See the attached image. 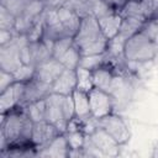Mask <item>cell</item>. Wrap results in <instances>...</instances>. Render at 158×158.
Masks as SVG:
<instances>
[{"mask_svg":"<svg viewBox=\"0 0 158 158\" xmlns=\"http://www.w3.org/2000/svg\"><path fill=\"white\" fill-rule=\"evenodd\" d=\"M84 151L86 157H117L120 154V144L100 126L91 133L86 135Z\"/></svg>","mask_w":158,"mask_h":158,"instance_id":"cell-4","label":"cell"},{"mask_svg":"<svg viewBox=\"0 0 158 158\" xmlns=\"http://www.w3.org/2000/svg\"><path fill=\"white\" fill-rule=\"evenodd\" d=\"M118 12L122 17H132L147 22L153 16V6L149 0H127Z\"/></svg>","mask_w":158,"mask_h":158,"instance_id":"cell-11","label":"cell"},{"mask_svg":"<svg viewBox=\"0 0 158 158\" xmlns=\"http://www.w3.org/2000/svg\"><path fill=\"white\" fill-rule=\"evenodd\" d=\"M58 17L60 23L63 25V28L65 31V35L69 37H74L80 27L81 19L74 14L72 10L67 7H60L58 9Z\"/></svg>","mask_w":158,"mask_h":158,"instance_id":"cell-18","label":"cell"},{"mask_svg":"<svg viewBox=\"0 0 158 158\" xmlns=\"http://www.w3.org/2000/svg\"><path fill=\"white\" fill-rule=\"evenodd\" d=\"M33 121L25 112L23 107H16L1 115L0 125V152L9 148L33 147L31 143Z\"/></svg>","mask_w":158,"mask_h":158,"instance_id":"cell-1","label":"cell"},{"mask_svg":"<svg viewBox=\"0 0 158 158\" xmlns=\"http://www.w3.org/2000/svg\"><path fill=\"white\" fill-rule=\"evenodd\" d=\"M20 57L22 64H31V51H30V43L25 44L20 51ZM32 65V64H31Z\"/></svg>","mask_w":158,"mask_h":158,"instance_id":"cell-38","label":"cell"},{"mask_svg":"<svg viewBox=\"0 0 158 158\" xmlns=\"http://www.w3.org/2000/svg\"><path fill=\"white\" fill-rule=\"evenodd\" d=\"M152 156H153V157H158V146H156V147L153 148V153H152Z\"/></svg>","mask_w":158,"mask_h":158,"instance_id":"cell-42","label":"cell"},{"mask_svg":"<svg viewBox=\"0 0 158 158\" xmlns=\"http://www.w3.org/2000/svg\"><path fill=\"white\" fill-rule=\"evenodd\" d=\"M73 101H74V109H75V117L78 118H88L91 116L90 111V102H89V93L75 89L72 93Z\"/></svg>","mask_w":158,"mask_h":158,"instance_id":"cell-19","label":"cell"},{"mask_svg":"<svg viewBox=\"0 0 158 158\" xmlns=\"http://www.w3.org/2000/svg\"><path fill=\"white\" fill-rule=\"evenodd\" d=\"M99 126L104 128L120 146L126 144L131 138V131L126 121L117 114L111 112L110 115L98 120Z\"/></svg>","mask_w":158,"mask_h":158,"instance_id":"cell-6","label":"cell"},{"mask_svg":"<svg viewBox=\"0 0 158 158\" xmlns=\"http://www.w3.org/2000/svg\"><path fill=\"white\" fill-rule=\"evenodd\" d=\"M98 22H99V26H100L102 33L105 35V37L107 40H112L120 32L121 23H122V16L120 15V12L112 11L105 16L99 17Z\"/></svg>","mask_w":158,"mask_h":158,"instance_id":"cell-17","label":"cell"},{"mask_svg":"<svg viewBox=\"0 0 158 158\" xmlns=\"http://www.w3.org/2000/svg\"><path fill=\"white\" fill-rule=\"evenodd\" d=\"M69 144V149H80L84 147L86 135L83 131H67L64 132Z\"/></svg>","mask_w":158,"mask_h":158,"instance_id":"cell-29","label":"cell"},{"mask_svg":"<svg viewBox=\"0 0 158 158\" xmlns=\"http://www.w3.org/2000/svg\"><path fill=\"white\" fill-rule=\"evenodd\" d=\"M62 109H63V114H64V117L67 121H70L72 118L75 117V109H74V101H73L72 94L63 96Z\"/></svg>","mask_w":158,"mask_h":158,"instance_id":"cell-35","label":"cell"},{"mask_svg":"<svg viewBox=\"0 0 158 158\" xmlns=\"http://www.w3.org/2000/svg\"><path fill=\"white\" fill-rule=\"evenodd\" d=\"M74 44V37H62L57 41H54L52 47V57L56 59H59Z\"/></svg>","mask_w":158,"mask_h":158,"instance_id":"cell-27","label":"cell"},{"mask_svg":"<svg viewBox=\"0 0 158 158\" xmlns=\"http://www.w3.org/2000/svg\"><path fill=\"white\" fill-rule=\"evenodd\" d=\"M152 19H158V9H156V10L153 11V16H152Z\"/></svg>","mask_w":158,"mask_h":158,"instance_id":"cell-43","label":"cell"},{"mask_svg":"<svg viewBox=\"0 0 158 158\" xmlns=\"http://www.w3.org/2000/svg\"><path fill=\"white\" fill-rule=\"evenodd\" d=\"M64 69H65L64 65L58 59L52 57V58L47 59L46 62H42L38 65H36L35 78L52 85Z\"/></svg>","mask_w":158,"mask_h":158,"instance_id":"cell-14","label":"cell"},{"mask_svg":"<svg viewBox=\"0 0 158 158\" xmlns=\"http://www.w3.org/2000/svg\"><path fill=\"white\" fill-rule=\"evenodd\" d=\"M89 102H90L91 116L98 120L114 112V106H115L114 96L105 90L93 88L89 91Z\"/></svg>","mask_w":158,"mask_h":158,"instance_id":"cell-7","label":"cell"},{"mask_svg":"<svg viewBox=\"0 0 158 158\" xmlns=\"http://www.w3.org/2000/svg\"><path fill=\"white\" fill-rule=\"evenodd\" d=\"M25 112L33 122H40L46 120V99L31 102L23 107Z\"/></svg>","mask_w":158,"mask_h":158,"instance_id":"cell-23","label":"cell"},{"mask_svg":"<svg viewBox=\"0 0 158 158\" xmlns=\"http://www.w3.org/2000/svg\"><path fill=\"white\" fill-rule=\"evenodd\" d=\"M64 7L72 10L80 19L86 17V16H93L91 11H90V7H89L88 0H68Z\"/></svg>","mask_w":158,"mask_h":158,"instance_id":"cell-26","label":"cell"},{"mask_svg":"<svg viewBox=\"0 0 158 158\" xmlns=\"http://www.w3.org/2000/svg\"><path fill=\"white\" fill-rule=\"evenodd\" d=\"M44 11H46V4L42 0H30L26 2L25 10L20 16H23L25 19L32 22H36L43 15Z\"/></svg>","mask_w":158,"mask_h":158,"instance_id":"cell-20","label":"cell"},{"mask_svg":"<svg viewBox=\"0 0 158 158\" xmlns=\"http://www.w3.org/2000/svg\"><path fill=\"white\" fill-rule=\"evenodd\" d=\"M146 22H142L137 19H132V17H122V23H121V28H120V32L118 35L127 40L130 38L131 36L136 35L137 32L142 31L143 28V25Z\"/></svg>","mask_w":158,"mask_h":158,"instance_id":"cell-21","label":"cell"},{"mask_svg":"<svg viewBox=\"0 0 158 158\" xmlns=\"http://www.w3.org/2000/svg\"><path fill=\"white\" fill-rule=\"evenodd\" d=\"M62 37H67L65 31L63 28V25L59 21L58 17V10L53 9H46L44 14V33L42 40L47 41H57ZM69 37V36H68Z\"/></svg>","mask_w":158,"mask_h":158,"instance_id":"cell-13","label":"cell"},{"mask_svg":"<svg viewBox=\"0 0 158 158\" xmlns=\"http://www.w3.org/2000/svg\"><path fill=\"white\" fill-rule=\"evenodd\" d=\"M42 1H43V2H44V4H46V2H47V1H48V0H42Z\"/></svg>","mask_w":158,"mask_h":158,"instance_id":"cell-44","label":"cell"},{"mask_svg":"<svg viewBox=\"0 0 158 158\" xmlns=\"http://www.w3.org/2000/svg\"><path fill=\"white\" fill-rule=\"evenodd\" d=\"M0 5L4 6L6 10H9L14 16L19 17L20 15H22L25 6H26V1L23 0H0Z\"/></svg>","mask_w":158,"mask_h":158,"instance_id":"cell-32","label":"cell"},{"mask_svg":"<svg viewBox=\"0 0 158 158\" xmlns=\"http://www.w3.org/2000/svg\"><path fill=\"white\" fill-rule=\"evenodd\" d=\"M158 53L157 44L143 32L139 31L136 35L126 40L123 44V58L131 63H146L156 58Z\"/></svg>","mask_w":158,"mask_h":158,"instance_id":"cell-3","label":"cell"},{"mask_svg":"<svg viewBox=\"0 0 158 158\" xmlns=\"http://www.w3.org/2000/svg\"><path fill=\"white\" fill-rule=\"evenodd\" d=\"M26 89V81H15L0 93V112L5 115L21 105Z\"/></svg>","mask_w":158,"mask_h":158,"instance_id":"cell-10","label":"cell"},{"mask_svg":"<svg viewBox=\"0 0 158 158\" xmlns=\"http://www.w3.org/2000/svg\"><path fill=\"white\" fill-rule=\"evenodd\" d=\"M63 96L64 95L51 93L46 98V121L54 125L62 133L67 131V125H68V121L65 120L62 109Z\"/></svg>","mask_w":158,"mask_h":158,"instance_id":"cell-8","label":"cell"},{"mask_svg":"<svg viewBox=\"0 0 158 158\" xmlns=\"http://www.w3.org/2000/svg\"><path fill=\"white\" fill-rule=\"evenodd\" d=\"M109 40L102 33L98 19L95 16H86L81 19L80 27L74 36V44L81 56L102 54L107 49Z\"/></svg>","mask_w":158,"mask_h":158,"instance_id":"cell-2","label":"cell"},{"mask_svg":"<svg viewBox=\"0 0 158 158\" xmlns=\"http://www.w3.org/2000/svg\"><path fill=\"white\" fill-rule=\"evenodd\" d=\"M44 14L46 11L43 12V15L33 23V26L31 27V30L27 32V40L28 42H38L43 38V33H44Z\"/></svg>","mask_w":158,"mask_h":158,"instance_id":"cell-28","label":"cell"},{"mask_svg":"<svg viewBox=\"0 0 158 158\" xmlns=\"http://www.w3.org/2000/svg\"><path fill=\"white\" fill-rule=\"evenodd\" d=\"M88 2H89V7H90V11H91V15L95 16L96 19L115 11L104 0H88Z\"/></svg>","mask_w":158,"mask_h":158,"instance_id":"cell-30","label":"cell"},{"mask_svg":"<svg viewBox=\"0 0 158 158\" xmlns=\"http://www.w3.org/2000/svg\"><path fill=\"white\" fill-rule=\"evenodd\" d=\"M68 0H48L46 2V9H53V10H58L60 7H64Z\"/></svg>","mask_w":158,"mask_h":158,"instance_id":"cell-39","label":"cell"},{"mask_svg":"<svg viewBox=\"0 0 158 158\" xmlns=\"http://www.w3.org/2000/svg\"><path fill=\"white\" fill-rule=\"evenodd\" d=\"M17 35V32L15 30L9 31V30H0V46L9 43L15 36Z\"/></svg>","mask_w":158,"mask_h":158,"instance_id":"cell-37","label":"cell"},{"mask_svg":"<svg viewBox=\"0 0 158 158\" xmlns=\"http://www.w3.org/2000/svg\"><path fill=\"white\" fill-rule=\"evenodd\" d=\"M62 132L51 122L43 120L40 122H33L32 128V136H31V143L33 148L36 149V153L43 149L52 139H54L58 135Z\"/></svg>","mask_w":158,"mask_h":158,"instance_id":"cell-9","label":"cell"},{"mask_svg":"<svg viewBox=\"0 0 158 158\" xmlns=\"http://www.w3.org/2000/svg\"><path fill=\"white\" fill-rule=\"evenodd\" d=\"M36 67L31 64H22L15 73V80L16 81H28L35 77Z\"/></svg>","mask_w":158,"mask_h":158,"instance_id":"cell-33","label":"cell"},{"mask_svg":"<svg viewBox=\"0 0 158 158\" xmlns=\"http://www.w3.org/2000/svg\"><path fill=\"white\" fill-rule=\"evenodd\" d=\"M16 16H14L9 10L0 5V30H15Z\"/></svg>","mask_w":158,"mask_h":158,"instance_id":"cell-31","label":"cell"},{"mask_svg":"<svg viewBox=\"0 0 158 158\" xmlns=\"http://www.w3.org/2000/svg\"><path fill=\"white\" fill-rule=\"evenodd\" d=\"M80 59H81V54L79 52V49L77 48L75 44H73L58 60L64 65L65 69H77L80 64Z\"/></svg>","mask_w":158,"mask_h":158,"instance_id":"cell-24","label":"cell"},{"mask_svg":"<svg viewBox=\"0 0 158 158\" xmlns=\"http://www.w3.org/2000/svg\"><path fill=\"white\" fill-rule=\"evenodd\" d=\"M149 1H151L152 6H153V11H154L156 9H158V0H149Z\"/></svg>","mask_w":158,"mask_h":158,"instance_id":"cell-41","label":"cell"},{"mask_svg":"<svg viewBox=\"0 0 158 158\" xmlns=\"http://www.w3.org/2000/svg\"><path fill=\"white\" fill-rule=\"evenodd\" d=\"M15 75L11 72L0 69V93L4 91L5 89H7L10 85H12L15 83Z\"/></svg>","mask_w":158,"mask_h":158,"instance_id":"cell-36","label":"cell"},{"mask_svg":"<svg viewBox=\"0 0 158 158\" xmlns=\"http://www.w3.org/2000/svg\"><path fill=\"white\" fill-rule=\"evenodd\" d=\"M68 154H69V144L64 133L58 135L43 149L37 152V157H52V158H67Z\"/></svg>","mask_w":158,"mask_h":158,"instance_id":"cell-15","label":"cell"},{"mask_svg":"<svg viewBox=\"0 0 158 158\" xmlns=\"http://www.w3.org/2000/svg\"><path fill=\"white\" fill-rule=\"evenodd\" d=\"M110 59L105 53L102 54H93V56H81V59H80V67H84L86 69H90V70H95L96 68L109 63Z\"/></svg>","mask_w":158,"mask_h":158,"instance_id":"cell-25","label":"cell"},{"mask_svg":"<svg viewBox=\"0 0 158 158\" xmlns=\"http://www.w3.org/2000/svg\"><path fill=\"white\" fill-rule=\"evenodd\" d=\"M52 93V85L47 84L37 78H32L31 80L26 81V89H25V94L21 101V105L19 107H25L26 105L46 99L49 94Z\"/></svg>","mask_w":158,"mask_h":158,"instance_id":"cell-12","label":"cell"},{"mask_svg":"<svg viewBox=\"0 0 158 158\" xmlns=\"http://www.w3.org/2000/svg\"><path fill=\"white\" fill-rule=\"evenodd\" d=\"M112 10H115V11H120L121 10V7L127 2V0H104Z\"/></svg>","mask_w":158,"mask_h":158,"instance_id":"cell-40","label":"cell"},{"mask_svg":"<svg viewBox=\"0 0 158 158\" xmlns=\"http://www.w3.org/2000/svg\"><path fill=\"white\" fill-rule=\"evenodd\" d=\"M75 73H77V89L89 93L94 88L93 70L86 69V68L79 65L75 69Z\"/></svg>","mask_w":158,"mask_h":158,"instance_id":"cell-22","label":"cell"},{"mask_svg":"<svg viewBox=\"0 0 158 158\" xmlns=\"http://www.w3.org/2000/svg\"><path fill=\"white\" fill-rule=\"evenodd\" d=\"M27 43V36L17 33L9 43L0 46V69L15 73L22 65L20 51Z\"/></svg>","mask_w":158,"mask_h":158,"instance_id":"cell-5","label":"cell"},{"mask_svg":"<svg viewBox=\"0 0 158 158\" xmlns=\"http://www.w3.org/2000/svg\"><path fill=\"white\" fill-rule=\"evenodd\" d=\"M142 31L157 44L158 47V19H149L144 25Z\"/></svg>","mask_w":158,"mask_h":158,"instance_id":"cell-34","label":"cell"},{"mask_svg":"<svg viewBox=\"0 0 158 158\" xmlns=\"http://www.w3.org/2000/svg\"><path fill=\"white\" fill-rule=\"evenodd\" d=\"M77 89V73L74 69H64L52 84V93L70 95Z\"/></svg>","mask_w":158,"mask_h":158,"instance_id":"cell-16","label":"cell"}]
</instances>
